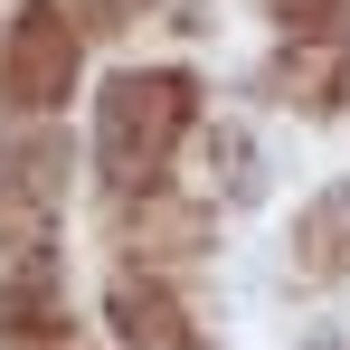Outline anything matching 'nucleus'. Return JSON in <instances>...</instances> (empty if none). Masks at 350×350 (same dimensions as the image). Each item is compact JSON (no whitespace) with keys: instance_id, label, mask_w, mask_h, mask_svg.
I'll return each instance as SVG.
<instances>
[{"instance_id":"obj_1","label":"nucleus","mask_w":350,"mask_h":350,"mask_svg":"<svg viewBox=\"0 0 350 350\" xmlns=\"http://www.w3.org/2000/svg\"><path fill=\"white\" fill-rule=\"evenodd\" d=\"M199 114V85L180 66H133V76H105V133H95V161H105V189L114 199H142L161 161L180 152V133Z\"/></svg>"},{"instance_id":"obj_2","label":"nucleus","mask_w":350,"mask_h":350,"mask_svg":"<svg viewBox=\"0 0 350 350\" xmlns=\"http://www.w3.org/2000/svg\"><path fill=\"white\" fill-rule=\"evenodd\" d=\"M57 189H66V142L48 123L0 133V256H38L57 237Z\"/></svg>"},{"instance_id":"obj_3","label":"nucleus","mask_w":350,"mask_h":350,"mask_svg":"<svg viewBox=\"0 0 350 350\" xmlns=\"http://www.w3.org/2000/svg\"><path fill=\"white\" fill-rule=\"evenodd\" d=\"M66 85H76V29H66L57 0H29L0 38V114H57Z\"/></svg>"},{"instance_id":"obj_4","label":"nucleus","mask_w":350,"mask_h":350,"mask_svg":"<svg viewBox=\"0 0 350 350\" xmlns=\"http://www.w3.org/2000/svg\"><path fill=\"white\" fill-rule=\"evenodd\" d=\"M0 332H57V284L48 275H0Z\"/></svg>"},{"instance_id":"obj_5","label":"nucleus","mask_w":350,"mask_h":350,"mask_svg":"<svg viewBox=\"0 0 350 350\" xmlns=\"http://www.w3.org/2000/svg\"><path fill=\"white\" fill-rule=\"evenodd\" d=\"M85 10H95V19H133L142 0H85Z\"/></svg>"}]
</instances>
